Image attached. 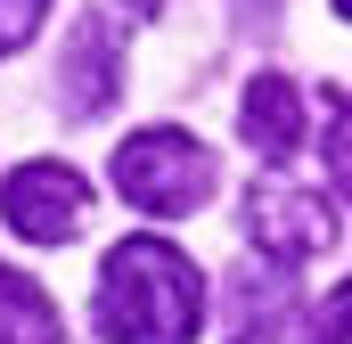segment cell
I'll return each instance as SVG.
<instances>
[{"mask_svg": "<svg viewBox=\"0 0 352 344\" xmlns=\"http://www.w3.org/2000/svg\"><path fill=\"white\" fill-rule=\"evenodd\" d=\"M90 320L107 344H197L205 328V279L173 238H123L98 262Z\"/></svg>", "mask_w": 352, "mask_h": 344, "instance_id": "6da1fadb", "label": "cell"}, {"mask_svg": "<svg viewBox=\"0 0 352 344\" xmlns=\"http://www.w3.org/2000/svg\"><path fill=\"white\" fill-rule=\"evenodd\" d=\"M107 180H115V197H123V205H140V213L173 222V213H197V205L213 197V156H205L188 131L156 123V131H131V140L107 156Z\"/></svg>", "mask_w": 352, "mask_h": 344, "instance_id": "7a4b0ae2", "label": "cell"}, {"mask_svg": "<svg viewBox=\"0 0 352 344\" xmlns=\"http://www.w3.org/2000/svg\"><path fill=\"white\" fill-rule=\"evenodd\" d=\"M246 238H254V255H270L278 270H295V262L336 246V205H320L311 189L263 180V189H246Z\"/></svg>", "mask_w": 352, "mask_h": 344, "instance_id": "3957f363", "label": "cell"}, {"mask_svg": "<svg viewBox=\"0 0 352 344\" xmlns=\"http://www.w3.org/2000/svg\"><path fill=\"white\" fill-rule=\"evenodd\" d=\"M0 213H8L16 238L66 246V238H82V222H90V189H82L74 164H16L8 189H0Z\"/></svg>", "mask_w": 352, "mask_h": 344, "instance_id": "277c9868", "label": "cell"}, {"mask_svg": "<svg viewBox=\"0 0 352 344\" xmlns=\"http://www.w3.org/2000/svg\"><path fill=\"white\" fill-rule=\"evenodd\" d=\"M123 98V41L107 33V17H74L66 50H58V107L74 123H98Z\"/></svg>", "mask_w": 352, "mask_h": 344, "instance_id": "5b68a950", "label": "cell"}, {"mask_svg": "<svg viewBox=\"0 0 352 344\" xmlns=\"http://www.w3.org/2000/svg\"><path fill=\"white\" fill-rule=\"evenodd\" d=\"M303 90L287 83V74H254L246 83V107H238V131H246V148L263 156V164H287L295 148H303Z\"/></svg>", "mask_w": 352, "mask_h": 344, "instance_id": "8992f818", "label": "cell"}, {"mask_svg": "<svg viewBox=\"0 0 352 344\" xmlns=\"http://www.w3.org/2000/svg\"><path fill=\"white\" fill-rule=\"evenodd\" d=\"M0 344H66L58 303H50L25 270H8V262H0Z\"/></svg>", "mask_w": 352, "mask_h": 344, "instance_id": "52a82bcc", "label": "cell"}, {"mask_svg": "<svg viewBox=\"0 0 352 344\" xmlns=\"http://www.w3.org/2000/svg\"><path fill=\"white\" fill-rule=\"evenodd\" d=\"M320 148H328L336 197L352 205V90H328V107H320Z\"/></svg>", "mask_w": 352, "mask_h": 344, "instance_id": "ba28073f", "label": "cell"}, {"mask_svg": "<svg viewBox=\"0 0 352 344\" xmlns=\"http://www.w3.org/2000/svg\"><path fill=\"white\" fill-rule=\"evenodd\" d=\"M295 344H352V279L336 295H320V312H303V336Z\"/></svg>", "mask_w": 352, "mask_h": 344, "instance_id": "9c48e42d", "label": "cell"}, {"mask_svg": "<svg viewBox=\"0 0 352 344\" xmlns=\"http://www.w3.org/2000/svg\"><path fill=\"white\" fill-rule=\"evenodd\" d=\"M41 17H50V0H0V58H16L41 33Z\"/></svg>", "mask_w": 352, "mask_h": 344, "instance_id": "30bf717a", "label": "cell"}, {"mask_svg": "<svg viewBox=\"0 0 352 344\" xmlns=\"http://www.w3.org/2000/svg\"><path fill=\"white\" fill-rule=\"evenodd\" d=\"M123 8H131V17H156V8H164V0H123Z\"/></svg>", "mask_w": 352, "mask_h": 344, "instance_id": "8fae6325", "label": "cell"}, {"mask_svg": "<svg viewBox=\"0 0 352 344\" xmlns=\"http://www.w3.org/2000/svg\"><path fill=\"white\" fill-rule=\"evenodd\" d=\"M328 8H336V17H344V25H352V0H328Z\"/></svg>", "mask_w": 352, "mask_h": 344, "instance_id": "7c38bea8", "label": "cell"}, {"mask_svg": "<svg viewBox=\"0 0 352 344\" xmlns=\"http://www.w3.org/2000/svg\"><path fill=\"white\" fill-rule=\"evenodd\" d=\"M238 344H254V336H238Z\"/></svg>", "mask_w": 352, "mask_h": 344, "instance_id": "4fadbf2b", "label": "cell"}]
</instances>
